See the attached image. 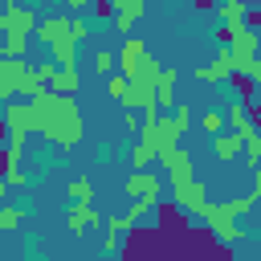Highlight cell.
Returning a JSON list of instances; mask_svg holds the SVG:
<instances>
[{
    "mask_svg": "<svg viewBox=\"0 0 261 261\" xmlns=\"http://www.w3.org/2000/svg\"><path fill=\"white\" fill-rule=\"evenodd\" d=\"M4 122H8V130H33L29 102H4Z\"/></svg>",
    "mask_w": 261,
    "mask_h": 261,
    "instance_id": "17",
    "label": "cell"
},
{
    "mask_svg": "<svg viewBox=\"0 0 261 261\" xmlns=\"http://www.w3.org/2000/svg\"><path fill=\"white\" fill-rule=\"evenodd\" d=\"M4 184H8V188H24V184H29V175H24L20 167H8V171H4Z\"/></svg>",
    "mask_w": 261,
    "mask_h": 261,
    "instance_id": "33",
    "label": "cell"
},
{
    "mask_svg": "<svg viewBox=\"0 0 261 261\" xmlns=\"http://www.w3.org/2000/svg\"><path fill=\"white\" fill-rule=\"evenodd\" d=\"M29 49V33H4V57H20Z\"/></svg>",
    "mask_w": 261,
    "mask_h": 261,
    "instance_id": "24",
    "label": "cell"
},
{
    "mask_svg": "<svg viewBox=\"0 0 261 261\" xmlns=\"http://www.w3.org/2000/svg\"><path fill=\"white\" fill-rule=\"evenodd\" d=\"M216 16H220V24H241L245 20V0H216Z\"/></svg>",
    "mask_w": 261,
    "mask_h": 261,
    "instance_id": "21",
    "label": "cell"
},
{
    "mask_svg": "<svg viewBox=\"0 0 261 261\" xmlns=\"http://www.w3.org/2000/svg\"><path fill=\"white\" fill-rule=\"evenodd\" d=\"M86 224H98V208H94V204H73L69 216H65V228H69L73 237H82Z\"/></svg>",
    "mask_w": 261,
    "mask_h": 261,
    "instance_id": "14",
    "label": "cell"
},
{
    "mask_svg": "<svg viewBox=\"0 0 261 261\" xmlns=\"http://www.w3.org/2000/svg\"><path fill=\"white\" fill-rule=\"evenodd\" d=\"M4 192H8V184H4V175H0V196H4Z\"/></svg>",
    "mask_w": 261,
    "mask_h": 261,
    "instance_id": "39",
    "label": "cell"
},
{
    "mask_svg": "<svg viewBox=\"0 0 261 261\" xmlns=\"http://www.w3.org/2000/svg\"><path fill=\"white\" fill-rule=\"evenodd\" d=\"M29 110H33V130H41V139L53 143V147L73 151L86 139V122H82V110H77L73 94L37 90L29 98Z\"/></svg>",
    "mask_w": 261,
    "mask_h": 261,
    "instance_id": "1",
    "label": "cell"
},
{
    "mask_svg": "<svg viewBox=\"0 0 261 261\" xmlns=\"http://www.w3.org/2000/svg\"><path fill=\"white\" fill-rule=\"evenodd\" d=\"M49 90H57V94H77V90H82V73H77V65H73V69H53Z\"/></svg>",
    "mask_w": 261,
    "mask_h": 261,
    "instance_id": "18",
    "label": "cell"
},
{
    "mask_svg": "<svg viewBox=\"0 0 261 261\" xmlns=\"http://www.w3.org/2000/svg\"><path fill=\"white\" fill-rule=\"evenodd\" d=\"M33 37H37L41 45H53V41L69 37V16H45V20H37V24H33Z\"/></svg>",
    "mask_w": 261,
    "mask_h": 261,
    "instance_id": "11",
    "label": "cell"
},
{
    "mask_svg": "<svg viewBox=\"0 0 261 261\" xmlns=\"http://www.w3.org/2000/svg\"><path fill=\"white\" fill-rule=\"evenodd\" d=\"M24 73H29V61L0 57V98H16L24 90Z\"/></svg>",
    "mask_w": 261,
    "mask_h": 261,
    "instance_id": "6",
    "label": "cell"
},
{
    "mask_svg": "<svg viewBox=\"0 0 261 261\" xmlns=\"http://www.w3.org/2000/svg\"><path fill=\"white\" fill-rule=\"evenodd\" d=\"M86 4H90V0H65V8H73V12H82Z\"/></svg>",
    "mask_w": 261,
    "mask_h": 261,
    "instance_id": "36",
    "label": "cell"
},
{
    "mask_svg": "<svg viewBox=\"0 0 261 261\" xmlns=\"http://www.w3.org/2000/svg\"><path fill=\"white\" fill-rule=\"evenodd\" d=\"M159 163L167 167V175H171V188H175V184H188V179L196 175V159H192V151H184V147H171V151H163V155H159Z\"/></svg>",
    "mask_w": 261,
    "mask_h": 261,
    "instance_id": "5",
    "label": "cell"
},
{
    "mask_svg": "<svg viewBox=\"0 0 261 261\" xmlns=\"http://www.w3.org/2000/svg\"><path fill=\"white\" fill-rule=\"evenodd\" d=\"M24 224V208H0V228H20Z\"/></svg>",
    "mask_w": 261,
    "mask_h": 261,
    "instance_id": "27",
    "label": "cell"
},
{
    "mask_svg": "<svg viewBox=\"0 0 261 261\" xmlns=\"http://www.w3.org/2000/svg\"><path fill=\"white\" fill-rule=\"evenodd\" d=\"M122 232H126L122 216H106V237H102V249H106V253H118V249H122Z\"/></svg>",
    "mask_w": 261,
    "mask_h": 261,
    "instance_id": "20",
    "label": "cell"
},
{
    "mask_svg": "<svg viewBox=\"0 0 261 261\" xmlns=\"http://www.w3.org/2000/svg\"><path fill=\"white\" fill-rule=\"evenodd\" d=\"M188 126H192V106H188V102H175L171 114H151V118L139 122V143L159 159L163 151L179 147V139H184Z\"/></svg>",
    "mask_w": 261,
    "mask_h": 261,
    "instance_id": "2",
    "label": "cell"
},
{
    "mask_svg": "<svg viewBox=\"0 0 261 261\" xmlns=\"http://www.w3.org/2000/svg\"><path fill=\"white\" fill-rule=\"evenodd\" d=\"M200 126H204L208 135H220V130H224V114H220V110H208V114L200 118Z\"/></svg>",
    "mask_w": 261,
    "mask_h": 261,
    "instance_id": "29",
    "label": "cell"
},
{
    "mask_svg": "<svg viewBox=\"0 0 261 261\" xmlns=\"http://www.w3.org/2000/svg\"><path fill=\"white\" fill-rule=\"evenodd\" d=\"M41 4H53V0H41Z\"/></svg>",
    "mask_w": 261,
    "mask_h": 261,
    "instance_id": "41",
    "label": "cell"
},
{
    "mask_svg": "<svg viewBox=\"0 0 261 261\" xmlns=\"http://www.w3.org/2000/svg\"><path fill=\"white\" fill-rule=\"evenodd\" d=\"M212 155H216L220 163H237V159L245 155V139L232 135V130H220V135H212Z\"/></svg>",
    "mask_w": 261,
    "mask_h": 261,
    "instance_id": "10",
    "label": "cell"
},
{
    "mask_svg": "<svg viewBox=\"0 0 261 261\" xmlns=\"http://www.w3.org/2000/svg\"><path fill=\"white\" fill-rule=\"evenodd\" d=\"M224 122H228V126H232V135H241V139H253V135H257V122L249 118V106H245L241 98H232V102H228Z\"/></svg>",
    "mask_w": 261,
    "mask_h": 261,
    "instance_id": "9",
    "label": "cell"
},
{
    "mask_svg": "<svg viewBox=\"0 0 261 261\" xmlns=\"http://www.w3.org/2000/svg\"><path fill=\"white\" fill-rule=\"evenodd\" d=\"M175 82H179V69H171V65H167V69L159 73V82H155V102H159V114H167V110L179 102V98H175Z\"/></svg>",
    "mask_w": 261,
    "mask_h": 261,
    "instance_id": "12",
    "label": "cell"
},
{
    "mask_svg": "<svg viewBox=\"0 0 261 261\" xmlns=\"http://www.w3.org/2000/svg\"><path fill=\"white\" fill-rule=\"evenodd\" d=\"M130 24H135L130 16H122V12H114V29H118V33H126V37H130Z\"/></svg>",
    "mask_w": 261,
    "mask_h": 261,
    "instance_id": "35",
    "label": "cell"
},
{
    "mask_svg": "<svg viewBox=\"0 0 261 261\" xmlns=\"http://www.w3.org/2000/svg\"><path fill=\"white\" fill-rule=\"evenodd\" d=\"M204 196H208V184L196 179V175H192L188 184H175V188H171V200H175L188 216H200V212H204V204H208Z\"/></svg>",
    "mask_w": 261,
    "mask_h": 261,
    "instance_id": "3",
    "label": "cell"
},
{
    "mask_svg": "<svg viewBox=\"0 0 261 261\" xmlns=\"http://www.w3.org/2000/svg\"><path fill=\"white\" fill-rule=\"evenodd\" d=\"M143 57H147V41H143V37H126L122 49L114 53V69H118L122 77H135L139 65H143Z\"/></svg>",
    "mask_w": 261,
    "mask_h": 261,
    "instance_id": "4",
    "label": "cell"
},
{
    "mask_svg": "<svg viewBox=\"0 0 261 261\" xmlns=\"http://www.w3.org/2000/svg\"><path fill=\"white\" fill-rule=\"evenodd\" d=\"M114 12H122V16H130V20H143L147 0H114Z\"/></svg>",
    "mask_w": 261,
    "mask_h": 261,
    "instance_id": "26",
    "label": "cell"
},
{
    "mask_svg": "<svg viewBox=\"0 0 261 261\" xmlns=\"http://www.w3.org/2000/svg\"><path fill=\"white\" fill-rule=\"evenodd\" d=\"M228 73H237V57L228 45H220L212 65H196V82H228Z\"/></svg>",
    "mask_w": 261,
    "mask_h": 261,
    "instance_id": "7",
    "label": "cell"
},
{
    "mask_svg": "<svg viewBox=\"0 0 261 261\" xmlns=\"http://www.w3.org/2000/svg\"><path fill=\"white\" fill-rule=\"evenodd\" d=\"M155 216H159V232L163 237H175V232H188V212L171 200V204H155Z\"/></svg>",
    "mask_w": 261,
    "mask_h": 261,
    "instance_id": "8",
    "label": "cell"
},
{
    "mask_svg": "<svg viewBox=\"0 0 261 261\" xmlns=\"http://www.w3.org/2000/svg\"><path fill=\"white\" fill-rule=\"evenodd\" d=\"M73 57H77V41H73V37H61V41L49 45V61H53L57 69H73Z\"/></svg>",
    "mask_w": 261,
    "mask_h": 261,
    "instance_id": "16",
    "label": "cell"
},
{
    "mask_svg": "<svg viewBox=\"0 0 261 261\" xmlns=\"http://www.w3.org/2000/svg\"><path fill=\"white\" fill-rule=\"evenodd\" d=\"M90 4H94L98 20H114V0H90Z\"/></svg>",
    "mask_w": 261,
    "mask_h": 261,
    "instance_id": "31",
    "label": "cell"
},
{
    "mask_svg": "<svg viewBox=\"0 0 261 261\" xmlns=\"http://www.w3.org/2000/svg\"><path fill=\"white\" fill-rule=\"evenodd\" d=\"M196 8H216V0H196Z\"/></svg>",
    "mask_w": 261,
    "mask_h": 261,
    "instance_id": "38",
    "label": "cell"
},
{
    "mask_svg": "<svg viewBox=\"0 0 261 261\" xmlns=\"http://www.w3.org/2000/svg\"><path fill=\"white\" fill-rule=\"evenodd\" d=\"M94 69H98V73H110V69H114V53H110V49H98V53H94Z\"/></svg>",
    "mask_w": 261,
    "mask_h": 261,
    "instance_id": "30",
    "label": "cell"
},
{
    "mask_svg": "<svg viewBox=\"0 0 261 261\" xmlns=\"http://www.w3.org/2000/svg\"><path fill=\"white\" fill-rule=\"evenodd\" d=\"M106 94H110V98H122V94H126V77H122V73H114V77L106 82Z\"/></svg>",
    "mask_w": 261,
    "mask_h": 261,
    "instance_id": "32",
    "label": "cell"
},
{
    "mask_svg": "<svg viewBox=\"0 0 261 261\" xmlns=\"http://www.w3.org/2000/svg\"><path fill=\"white\" fill-rule=\"evenodd\" d=\"M257 57H261V49H257Z\"/></svg>",
    "mask_w": 261,
    "mask_h": 261,
    "instance_id": "42",
    "label": "cell"
},
{
    "mask_svg": "<svg viewBox=\"0 0 261 261\" xmlns=\"http://www.w3.org/2000/svg\"><path fill=\"white\" fill-rule=\"evenodd\" d=\"M69 37L82 45V41L90 37V20H86V16H69Z\"/></svg>",
    "mask_w": 261,
    "mask_h": 261,
    "instance_id": "28",
    "label": "cell"
},
{
    "mask_svg": "<svg viewBox=\"0 0 261 261\" xmlns=\"http://www.w3.org/2000/svg\"><path fill=\"white\" fill-rule=\"evenodd\" d=\"M245 167H249V171H257V167H261V135L245 139Z\"/></svg>",
    "mask_w": 261,
    "mask_h": 261,
    "instance_id": "25",
    "label": "cell"
},
{
    "mask_svg": "<svg viewBox=\"0 0 261 261\" xmlns=\"http://www.w3.org/2000/svg\"><path fill=\"white\" fill-rule=\"evenodd\" d=\"M155 204H159V196H151V192H147V196H139V200L130 204V212H122V224H126V228H135V224H139Z\"/></svg>",
    "mask_w": 261,
    "mask_h": 261,
    "instance_id": "19",
    "label": "cell"
},
{
    "mask_svg": "<svg viewBox=\"0 0 261 261\" xmlns=\"http://www.w3.org/2000/svg\"><path fill=\"white\" fill-rule=\"evenodd\" d=\"M65 196H69L73 204H94V184H90L86 175H77V179H69V188H65Z\"/></svg>",
    "mask_w": 261,
    "mask_h": 261,
    "instance_id": "22",
    "label": "cell"
},
{
    "mask_svg": "<svg viewBox=\"0 0 261 261\" xmlns=\"http://www.w3.org/2000/svg\"><path fill=\"white\" fill-rule=\"evenodd\" d=\"M228 82H232V90H237V98H241L245 106L257 98V86H253V77H249V73H228Z\"/></svg>",
    "mask_w": 261,
    "mask_h": 261,
    "instance_id": "23",
    "label": "cell"
},
{
    "mask_svg": "<svg viewBox=\"0 0 261 261\" xmlns=\"http://www.w3.org/2000/svg\"><path fill=\"white\" fill-rule=\"evenodd\" d=\"M122 192H126V196H147V192L159 196V192H163V179L151 175V171H130L126 184H122Z\"/></svg>",
    "mask_w": 261,
    "mask_h": 261,
    "instance_id": "13",
    "label": "cell"
},
{
    "mask_svg": "<svg viewBox=\"0 0 261 261\" xmlns=\"http://www.w3.org/2000/svg\"><path fill=\"white\" fill-rule=\"evenodd\" d=\"M4 33H33V12L20 4H4Z\"/></svg>",
    "mask_w": 261,
    "mask_h": 261,
    "instance_id": "15",
    "label": "cell"
},
{
    "mask_svg": "<svg viewBox=\"0 0 261 261\" xmlns=\"http://www.w3.org/2000/svg\"><path fill=\"white\" fill-rule=\"evenodd\" d=\"M0 37H4V12H0Z\"/></svg>",
    "mask_w": 261,
    "mask_h": 261,
    "instance_id": "40",
    "label": "cell"
},
{
    "mask_svg": "<svg viewBox=\"0 0 261 261\" xmlns=\"http://www.w3.org/2000/svg\"><path fill=\"white\" fill-rule=\"evenodd\" d=\"M245 29H253L261 37V8H245Z\"/></svg>",
    "mask_w": 261,
    "mask_h": 261,
    "instance_id": "34",
    "label": "cell"
},
{
    "mask_svg": "<svg viewBox=\"0 0 261 261\" xmlns=\"http://www.w3.org/2000/svg\"><path fill=\"white\" fill-rule=\"evenodd\" d=\"M8 143V122H4V114H0V147Z\"/></svg>",
    "mask_w": 261,
    "mask_h": 261,
    "instance_id": "37",
    "label": "cell"
}]
</instances>
